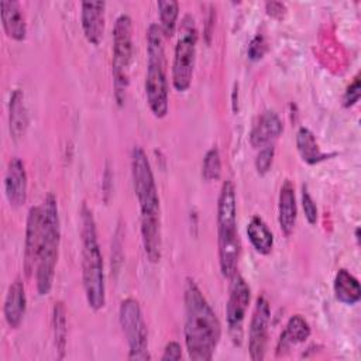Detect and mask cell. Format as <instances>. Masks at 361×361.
Wrapping results in <instances>:
<instances>
[{"instance_id": "23", "label": "cell", "mask_w": 361, "mask_h": 361, "mask_svg": "<svg viewBox=\"0 0 361 361\" xmlns=\"http://www.w3.org/2000/svg\"><path fill=\"white\" fill-rule=\"evenodd\" d=\"M296 148L300 158L309 165L319 164L320 161H324L330 157L322 152L314 134L306 127H300L296 133Z\"/></svg>"}, {"instance_id": "3", "label": "cell", "mask_w": 361, "mask_h": 361, "mask_svg": "<svg viewBox=\"0 0 361 361\" xmlns=\"http://www.w3.org/2000/svg\"><path fill=\"white\" fill-rule=\"evenodd\" d=\"M80 243H82V281L86 302L90 309L100 310L106 305L104 267L97 240L96 221L92 210L83 203L80 209Z\"/></svg>"}, {"instance_id": "17", "label": "cell", "mask_w": 361, "mask_h": 361, "mask_svg": "<svg viewBox=\"0 0 361 361\" xmlns=\"http://www.w3.org/2000/svg\"><path fill=\"white\" fill-rule=\"evenodd\" d=\"M298 220V206H296V196L293 183L289 179L281 186L279 190V200H278V223L283 235L289 237L296 226Z\"/></svg>"}, {"instance_id": "1", "label": "cell", "mask_w": 361, "mask_h": 361, "mask_svg": "<svg viewBox=\"0 0 361 361\" xmlns=\"http://www.w3.org/2000/svg\"><path fill=\"white\" fill-rule=\"evenodd\" d=\"M131 176L141 213V238L144 251L151 262H158L162 251L159 196L148 157L138 145L131 151Z\"/></svg>"}, {"instance_id": "29", "label": "cell", "mask_w": 361, "mask_h": 361, "mask_svg": "<svg viewBox=\"0 0 361 361\" xmlns=\"http://www.w3.org/2000/svg\"><path fill=\"white\" fill-rule=\"evenodd\" d=\"M360 94H361V80H360V75H355V78L353 79V82L347 86L345 92H344L343 106L345 109L353 107L360 100Z\"/></svg>"}, {"instance_id": "20", "label": "cell", "mask_w": 361, "mask_h": 361, "mask_svg": "<svg viewBox=\"0 0 361 361\" xmlns=\"http://www.w3.org/2000/svg\"><path fill=\"white\" fill-rule=\"evenodd\" d=\"M334 296L343 305H355L361 299V286L358 279L344 268H340L334 276Z\"/></svg>"}, {"instance_id": "14", "label": "cell", "mask_w": 361, "mask_h": 361, "mask_svg": "<svg viewBox=\"0 0 361 361\" xmlns=\"http://www.w3.org/2000/svg\"><path fill=\"white\" fill-rule=\"evenodd\" d=\"M80 24L87 42L92 45H99L104 34L106 3L83 1L80 4Z\"/></svg>"}, {"instance_id": "5", "label": "cell", "mask_w": 361, "mask_h": 361, "mask_svg": "<svg viewBox=\"0 0 361 361\" xmlns=\"http://www.w3.org/2000/svg\"><path fill=\"white\" fill-rule=\"evenodd\" d=\"M164 44L165 37L159 24H149L147 30L145 97L151 113L157 118H164L169 110V85Z\"/></svg>"}, {"instance_id": "12", "label": "cell", "mask_w": 361, "mask_h": 361, "mask_svg": "<svg viewBox=\"0 0 361 361\" xmlns=\"http://www.w3.org/2000/svg\"><path fill=\"white\" fill-rule=\"evenodd\" d=\"M41 240H42V207L32 206L30 207L27 214L25 240H24V271L27 276H30L37 267Z\"/></svg>"}, {"instance_id": "25", "label": "cell", "mask_w": 361, "mask_h": 361, "mask_svg": "<svg viewBox=\"0 0 361 361\" xmlns=\"http://www.w3.org/2000/svg\"><path fill=\"white\" fill-rule=\"evenodd\" d=\"M159 13V27L165 38H171L176 31V21L179 16V3L173 0H161L157 3Z\"/></svg>"}, {"instance_id": "11", "label": "cell", "mask_w": 361, "mask_h": 361, "mask_svg": "<svg viewBox=\"0 0 361 361\" xmlns=\"http://www.w3.org/2000/svg\"><path fill=\"white\" fill-rule=\"evenodd\" d=\"M271 307L265 296H258L248 329V354L252 361H262L268 343Z\"/></svg>"}, {"instance_id": "16", "label": "cell", "mask_w": 361, "mask_h": 361, "mask_svg": "<svg viewBox=\"0 0 361 361\" xmlns=\"http://www.w3.org/2000/svg\"><path fill=\"white\" fill-rule=\"evenodd\" d=\"M27 309V298H25V289L21 278H16L6 293L4 306H3V314L7 322V324L11 329H17L25 314Z\"/></svg>"}, {"instance_id": "18", "label": "cell", "mask_w": 361, "mask_h": 361, "mask_svg": "<svg viewBox=\"0 0 361 361\" xmlns=\"http://www.w3.org/2000/svg\"><path fill=\"white\" fill-rule=\"evenodd\" d=\"M1 25L6 35L14 41H24L27 37V23L23 8L18 1H1L0 3Z\"/></svg>"}, {"instance_id": "27", "label": "cell", "mask_w": 361, "mask_h": 361, "mask_svg": "<svg viewBox=\"0 0 361 361\" xmlns=\"http://www.w3.org/2000/svg\"><path fill=\"white\" fill-rule=\"evenodd\" d=\"M274 155H275V145H268L258 149V154L255 157V169L259 175H265L267 172H269L272 166Z\"/></svg>"}, {"instance_id": "4", "label": "cell", "mask_w": 361, "mask_h": 361, "mask_svg": "<svg viewBox=\"0 0 361 361\" xmlns=\"http://www.w3.org/2000/svg\"><path fill=\"white\" fill-rule=\"evenodd\" d=\"M217 247L221 275L230 279L237 272L240 258V237L237 230L235 188L230 179L224 180L217 199Z\"/></svg>"}, {"instance_id": "28", "label": "cell", "mask_w": 361, "mask_h": 361, "mask_svg": "<svg viewBox=\"0 0 361 361\" xmlns=\"http://www.w3.org/2000/svg\"><path fill=\"white\" fill-rule=\"evenodd\" d=\"M302 209L305 213V217L307 220L309 224H316L317 219H319V213H317V206L312 197V195L309 193L307 188L303 185L302 186Z\"/></svg>"}, {"instance_id": "32", "label": "cell", "mask_w": 361, "mask_h": 361, "mask_svg": "<svg viewBox=\"0 0 361 361\" xmlns=\"http://www.w3.org/2000/svg\"><path fill=\"white\" fill-rule=\"evenodd\" d=\"M180 358H182L180 344L176 341H169L164 348V354H162L161 360L166 361V360H180Z\"/></svg>"}, {"instance_id": "9", "label": "cell", "mask_w": 361, "mask_h": 361, "mask_svg": "<svg viewBox=\"0 0 361 361\" xmlns=\"http://www.w3.org/2000/svg\"><path fill=\"white\" fill-rule=\"evenodd\" d=\"M118 320L128 344V360H149L148 330L140 303L127 298L120 303Z\"/></svg>"}, {"instance_id": "19", "label": "cell", "mask_w": 361, "mask_h": 361, "mask_svg": "<svg viewBox=\"0 0 361 361\" xmlns=\"http://www.w3.org/2000/svg\"><path fill=\"white\" fill-rule=\"evenodd\" d=\"M310 336V326L300 314H293L289 317L283 331L281 333L276 343V354L281 355L290 350L292 345L305 343Z\"/></svg>"}, {"instance_id": "22", "label": "cell", "mask_w": 361, "mask_h": 361, "mask_svg": "<svg viewBox=\"0 0 361 361\" xmlns=\"http://www.w3.org/2000/svg\"><path fill=\"white\" fill-rule=\"evenodd\" d=\"M8 123H10V133L13 138L17 140L23 137L28 126V116L24 104V93L20 89H16L10 96Z\"/></svg>"}, {"instance_id": "21", "label": "cell", "mask_w": 361, "mask_h": 361, "mask_svg": "<svg viewBox=\"0 0 361 361\" xmlns=\"http://www.w3.org/2000/svg\"><path fill=\"white\" fill-rule=\"evenodd\" d=\"M247 235L252 248L258 254L268 255L272 251L274 234L259 216L251 217L250 223L247 224Z\"/></svg>"}, {"instance_id": "2", "label": "cell", "mask_w": 361, "mask_h": 361, "mask_svg": "<svg viewBox=\"0 0 361 361\" xmlns=\"http://www.w3.org/2000/svg\"><path fill=\"white\" fill-rule=\"evenodd\" d=\"M185 344L193 361H210L221 337V324L213 307L190 278L185 292Z\"/></svg>"}, {"instance_id": "30", "label": "cell", "mask_w": 361, "mask_h": 361, "mask_svg": "<svg viewBox=\"0 0 361 361\" xmlns=\"http://www.w3.org/2000/svg\"><path fill=\"white\" fill-rule=\"evenodd\" d=\"M268 49V45H267V41L262 35H255L250 45H248V49H247V55L251 61H259L264 58L265 52Z\"/></svg>"}, {"instance_id": "8", "label": "cell", "mask_w": 361, "mask_h": 361, "mask_svg": "<svg viewBox=\"0 0 361 361\" xmlns=\"http://www.w3.org/2000/svg\"><path fill=\"white\" fill-rule=\"evenodd\" d=\"M197 39L199 34L195 18L190 14L183 16L172 61V85L178 92H186L192 85Z\"/></svg>"}, {"instance_id": "26", "label": "cell", "mask_w": 361, "mask_h": 361, "mask_svg": "<svg viewBox=\"0 0 361 361\" xmlns=\"http://www.w3.org/2000/svg\"><path fill=\"white\" fill-rule=\"evenodd\" d=\"M220 175H221L220 152L216 147H212L203 158L202 176L204 180H217L220 179Z\"/></svg>"}, {"instance_id": "24", "label": "cell", "mask_w": 361, "mask_h": 361, "mask_svg": "<svg viewBox=\"0 0 361 361\" xmlns=\"http://www.w3.org/2000/svg\"><path fill=\"white\" fill-rule=\"evenodd\" d=\"M52 331H54V344L58 353V358H63L66 351L68 324H66V307L61 300L55 302L52 307Z\"/></svg>"}, {"instance_id": "7", "label": "cell", "mask_w": 361, "mask_h": 361, "mask_svg": "<svg viewBox=\"0 0 361 361\" xmlns=\"http://www.w3.org/2000/svg\"><path fill=\"white\" fill-rule=\"evenodd\" d=\"M133 21L130 16L117 17L113 28L111 73L114 85V97L118 106H123L130 85V66L133 62Z\"/></svg>"}, {"instance_id": "6", "label": "cell", "mask_w": 361, "mask_h": 361, "mask_svg": "<svg viewBox=\"0 0 361 361\" xmlns=\"http://www.w3.org/2000/svg\"><path fill=\"white\" fill-rule=\"evenodd\" d=\"M42 240L35 267L37 290L41 296L51 292L58 262L61 241V220L58 202L54 193H48L42 203Z\"/></svg>"}, {"instance_id": "15", "label": "cell", "mask_w": 361, "mask_h": 361, "mask_svg": "<svg viewBox=\"0 0 361 361\" xmlns=\"http://www.w3.org/2000/svg\"><path fill=\"white\" fill-rule=\"evenodd\" d=\"M283 131V124L279 116L272 110L262 111L252 126L250 142L255 149L275 145V141Z\"/></svg>"}, {"instance_id": "10", "label": "cell", "mask_w": 361, "mask_h": 361, "mask_svg": "<svg viewBox=\"0 0 361 361\" xmlns=\"http://www.w3.org/2000/svg\"><path fill=\"white\" fill-rule=\"evenodd\" d=\"M230 279V293L226 306L227 330L233 343L240 345L244 336V320L251 299V289L247 281L237 272Z\"/></svg>"}, {"instance_id": "31", "label": "cell", "mask_w": 361, "mask_h": 361, "mask_svg": "<svg viewBox=\"0 0 361 361\" xmlns=\"http://www.w3.org/2000/svg\"><path fill=\"white\" fill-rule=\"evenodd\" d=\"M265 11L269 17L275 20H282L286 16V4L282 1H267L265 3Z\"/></svg>"}, {"instance_id": "13", "label": "cell", "mask_w": 361, "mask_h": 361, "mask_svg": "<svg viewBox=\"0 0 361 361\" xmlns=\"http://www.w3.org/2000/svg\"><path fill=\"white\" fill-rule=\"evenodd\" d=\"M28 179L24 162L14 157L8 161L4 173V193L13 207H20L27 200Z\"/></svg>"}]
</instances>
